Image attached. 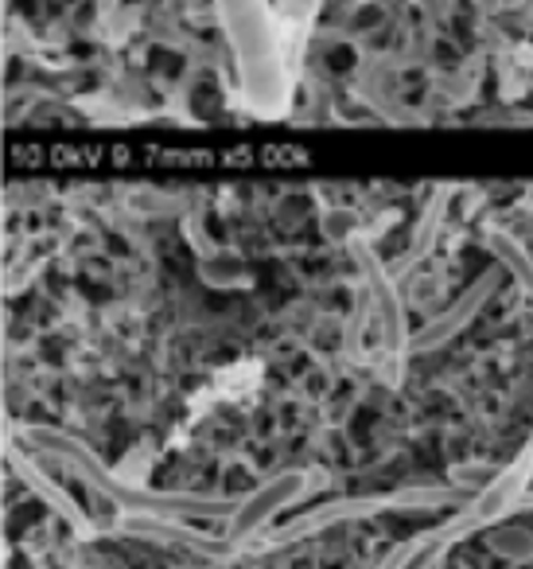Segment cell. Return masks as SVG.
<instances>
[{
	"instance_id": "cell-1",
	"label": "cell",
	"mask_w": 533,
	"mask_h": 569,
	"mask_svg": "<svg viewBox=\"0 0 533 569\" xmlns=\"http://www.w3.org/2000/svg\"><path fill=\"white\" fill-rule=\"evenodd\" d=\"M214 17L234 63L238 102L261 121L284 118L292 110V40L273 0H214Z\"/></svg>"
},
{
	"instance_id": "cell-2",
	"label": "cell",
	"mask_w": 533,
	"mask_h": 569,
	"mask_svg": "<svg viewBox=\"0 0 533 569\" xmlns=\"http://www.w3.org/2000/svg\"><path fill=\"white\" fill-rule=\"evenodd\" d=\"M273 9H276V20H281L284 36H308L315 24V17H320L323 9V0H273Z\"/></svg>"
}]
</instances>
